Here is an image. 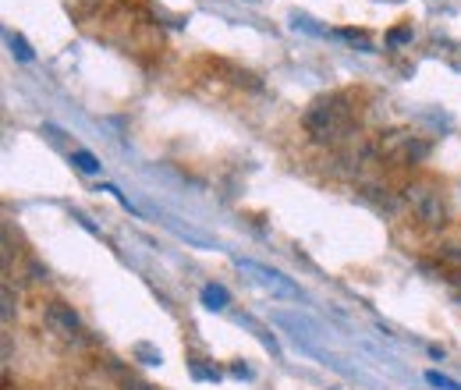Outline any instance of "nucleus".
<instances>
[{
  "instance_id": "9d476101",
  "label": "nucleus",
  "mask_w": 461,
  "mask_h": 390,
  "mask_svg": "<svg viewBox=\"0 0 461 390\" xmlns=\"http://www.w3.org/2000/svg\"><path fill=\"white\" fill-rule=\"evenodd\" d=\"M4 320H11V291L4 287Z\"/></svg>"
},
{
  "instance_id": "423d86ee",
  "label": "nucleus",
  "mask_w": 461,
  "mask_h": 390,
  "mask_svg": "<svg viewBox=\"0 0 461 390\" xmlns=\"http://www.w3.org/2000/svg\"><path fill=\"white\" fill-rule=\"evenodd\" d=\"M107 369L114 373V380L121 384V390H160V387H153V384H146V380H139L131 369H124V366H117L114 358H107Z\"/></svg>"
},
{
  "instance_id": "1a4fd4ad",
  "label": "nucleus",
  "mask_w": 461,
  "mask_h": 390,
  "mask_svg": "<svg viewBox=\"0 0 461 390\" xmlns=\"http://www.w3.org/2000/svg\"><path fill=\"white\" fill-rule=\"evenodd\" d=\"M426 380H429V384H437V387H444V390H461V384H455V380H447V376H440V373H429Z\"/></svg>"
},
{
  "instance_id": "0eeeda50",
  "label": "nucleus",
  "mask_w": 461,
  "mask_h": 390,
  "mask_svg": "<svg viewBox=\"0 0 461 390\" xmlns=\"http://www.w3.org/2000/svg\"><path fill=\"white\" fill-rule=\"evenodd\" d=\"M71 160L78 164V170H86V174H96V170H100V160H96L89 150H75V153H71Z\"/></svg>"
},
{
  "instance_id": "f257e3e1",
  "label": "nucleus",
  "mask_w": 461,
  "mask_h": 390,
  "mask_svg": "<svg viewBox=\"0 0 461 390\" xmlns=\"http://www.w3.org/2000/svg\"><path fill=\"white\" fill-rule=\"evenodd\" d=\"M302 128L312 135V142H345L355 128V107L345 93H327V96H316L305 113H302Z\"/></svg>"
},
{
  "instance_id": "f03ea898",
  "label": "nucleus",
  "mask_w": 461,
  "mask_h": 390,
  "mask_svg": "<svg viewBox=\"0 0 461 390\" xmlns=\"http://www.w3.org/2000/svg\"><path fill=\"white\" fill-rule=\"evenodd\" d=\"M404 203L426 227H444L447 223V199H444L440 185H433V181H411L404 188Z\"/></svg>"
},
{
  "instance_id": "20e7f679",
  "label": "nucleus",
  "mask_w": 461,
  "mask_h": 390,
  "mask_svg": "<svg viewBox=\"0 0 461 390\" xmlns=\"http://www.w3.org/2000/svg\"><path fill=\"white\" fill-rule=\"evenodd\" d=\"M47 323H50V331L60 337H68V340H82V320H78V313L68 305V302H50L47 305Z\"/></svg>"
},
{
  "instance_id": "6e6552de",
  "label": "nucleus",
  "mask_w": 461,
  "mask_h": 390,
  "mask_svg": "<svg viewBox=\"0 0 461 390\" xmlns=\"http://www.w3.org/2000/svg\"><path fill=\"white\" fill-rule=\"evenodd\" d=\"M203 302H206L210 309H224L228 291H224V287H206V291H203Z\"/></svg>"
},
{
  "instance_id": "7ed1b4c3",
  "label": "nucleus",
  "mask_w": 461,
  "mask_h": 390,
  "mask_svg": "<svg viewBox=\"0 0 461 390\" xmlns=\"http://www.w3.org/2000/svg\"><path fill=\"white\" fill-rule=\"evenodd\" d=\"M426 153H429V142L422 135L408 132V128H394V132H384L380 135V157L391 160V164H398V168L419 164Z\"/></svg>"
},
{
  "instance_id": "9b49d317",
  "label": "nucleus",
  "mask_w": 461,
  "mask_h": 390,
  "mask_svg": "<svg viewBox=\"0 0 461 390\" xmlns=\"http://www.w3.org/2000/svg\"><path fill=\"white\" fill-rule=\"evenodd\" d=\"M75 390H100V387H75Z\"/></svg>"
},
{
  "instance_id": "39448f33",
  "label": "nucleus",
  "mask_w": 461,
  "mask_h": 390,
  "mask_svg": "<svg viewBox=\"0 0 461 390\" xmlns=\"http://www.w3.org/2000/svg\"><path fill=\"white\" fill-rule=\"evenodd\" d=\"M241 270H245V274H252V277L259 280L263 287H270V291L285 295V298H298V287H294L288 277H281L277 270H267V267H259V263H249V259L241 263Z\"/></svg>"
}]
</instances>
